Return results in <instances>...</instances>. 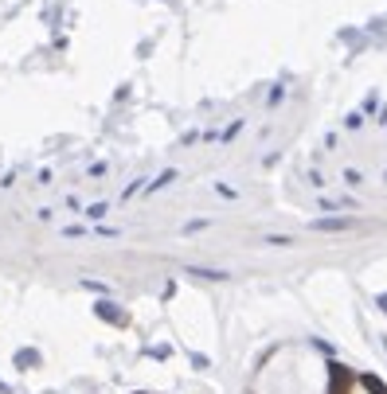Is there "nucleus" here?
Returning a JSON list of instances; mask_svg holds the SVG:
<instances>
[{
    "instance_id": "obj_1",
    "label": "nucleus",
    "mask_w": 387,
    "mask_h": 394,
    "mask_svg": "<svg viewBox=\"0 0 387 394\" xmlns=\"http://www.w3.org/2000/svg\"><path fill=\"white\" fill-rule=\"evenodd\" d=\"M328 394H348L352 387H356V375L348 371V367H341V363H328Z\"/></svg>"
},
{
    "instance_id": "obj_2",
    "label": "nucleus",
    "mask_w": 387,
    "mask_h": 394,
    "mask_svg": "<svg viewBox=\"0 0 387 394\" xmlns=\"http://www.w3.org/2000/svg\"><path fill=\"white\" fill-rule=\"evenodd\" d=\"M94 313L102 316V320H110V324H126V313H118V308H114L110 300H98V305H94Z\"/></svg>"
},
{
    "instance_id": "obj_3",
    "label": "nucleus",
    "mask_w": 387,
    "mask_h": 394,
    "mask_svg": "<svg viewBox=\"0 0 387 394\" xmlns=\"http://www.w3.org/2000/svg\"><path fill=\"white\" fill-rule=\"evenodd\" d=\"M352 219H317L313 223V231H325V234H336V231H348Z\"/></svg>"
},
{
    "instance_id": "obj_4",
    "label": "nucleus",
    "mask_w": 387,
    "mask_h": 394,
    "mask_svg": "<svg viewBox=\"0 0 387 394\" xmlns=\"http://www.w3.org/2000/svg\"><path fill=\"white\" fill-rule=\"evenodd\" d=\"M360 387H364L368 394H387V387L376 379V375H360Z\"/></svg>"
},
{
    "instance_id": "obj_5",
    "label": "nucleus",
    "mask_w": 387,
    "mask_h": 394,
    "mask_svg": "<svg viewBox=\"0 0 387 394\" xmlns=\"http://www.w3.org/2000/svg\"><path fill=\"white\" fill-rule=\"evenodd\" d=\"M39 363V351H16V367H24V371H28V367H36Z\"/></svg>"
},
{
    "instance_id": "obj_6",
    "label": "nucleus",
    "mask_w": 387,
    "mask_h": 394,
    "mask_svg": "<svg viewBox=\"0 0 387 394\" xmlns=\"http://www.w3.org/2000/svg\"><path fill=\"white\" fill-rule=\"evenodd\" d=\"M188 273H196V278H211V281H223L227 278L223 270H188Z\"/></svg>"
},
{
    "instance_id": "obj_7",
    "label": "nucleus",
    "mask_w": 387,
    "mask_h": 394,
    "mask_svg": "<svg viewBox=\"0 0 387 394\" xmlns=\"http://www.w3.org/2000/svg\"><path fill=\"white\" fill-rule=\"evenodd\" d=\"M86 215H90V219H102V215H106V203H94V207H90V211H86Z\"/></svg>"
},
{
    "instance_id": "obj_8",
    "label": "nucleus",
    "mask_w": 387,
    "mask_h": 394,
    "mask_svg": "<svg viewBox=\"0 0 387 394\" xmlns=\"http://www.w3.org/2000/svg\"><path fill=\"white\" fill-rule=\"evenodd\" d=\"M376 305H380L383 313H387V293H380V297H376Z\"/></svg>"
}]
</instances>
